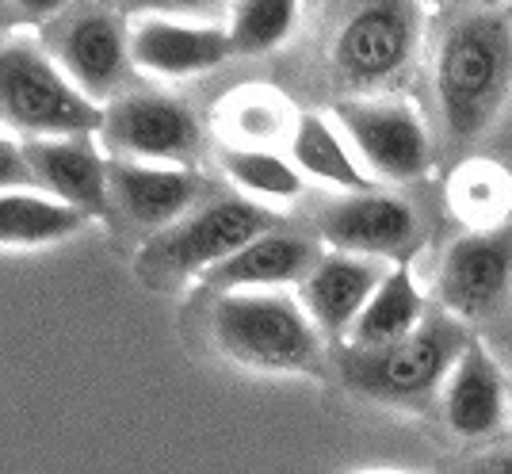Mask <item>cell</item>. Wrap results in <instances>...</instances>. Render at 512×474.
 Returning a JSON list of instances; mask_svg holds the SVG:
<instances>
[{
	"instance_id": "obj_1",
	"label": "cell",
	"mask_w": 512,
	"mask_h": 474,
	"mask_svg": "<svg viewBox=\"0 0 512 474\" xmlns=\"http://www.w3.org/2000/svg\"><path fill=\"white\" fill-rule=\"evenodd\" d=\"M436 119L451 150L482 142L512 100V4H455L432 31Z\"/></svg>"
},
{
	"instance_id": "obj_2",
	"label": "cell",
	"mask_w": 512,
	"mask_h": 474,
	"mask_svg": "<svg viewBox=\"0 0 512 474\" xmlns=\"http://www.w3.org/2000/svg\"><path fill=\"white\" fill-rule=\"evenodd\" d=\"M211 341L230 364L260 375H321L329 345L291 291L218 295Z\"/></svg>"
},
{
	"instance_id": "obj_3",
	"label": "cell",
	"mask_w": 512,
	"mask_h": 474,
	"mask_svg": "<svg viewBox=\"0 0 512 474\" xmlns=\"http://www.w3.org/2000/svg\"><path fill=\"white\" fill-rule=\"evenodd\" d=\"M104 108L92 104L81 88L62 73L35 35L0 39V130L20 134L23 142L39 138H77L100 134Z\"/></svg>"
},
{
	"instance_id": "obj_4",
	"label": "cell",
	"mask_w": 512,
	"mask_h": 474,
	"mask_svg": "<svg viewBox=\"0 0 512 474\" xmlns=\"http://www.w3.org/2000/svg\"><path fill=\"white\" fill-rule=\"evenodd\" d=\"M470 341L474 337H470L467 322L436 310V314H428L417 333H409L394 345L367 348V352L344 348L337 360L341 383L371 402L421 410L440 394L444 379L451 375L455 360L467 352Z\"/></svg>"
},
{
	"instance_id": "obj_5",
	"label": "cell",
	"mask_w": 512,
	"mask_h": 474,
	"mask_svg": "<svg viewBox=\"0 0 512 474\" xmlns=\"http://www.w3.org/2000/svg\"><path fill=\"white\" fill-rule=\"evenodd\" d=\"M425 39V8L371 0L344 12L329 46V69L348 96H390L413 73Z\"/></svg>"
},
{
	"instance_id": "obj_6",
	"label": "cell",
	"mask_w": 512,
	"mask_h": 474,
	"mask_svg": "<svg viewBox=\"0 0 512 474\" xmlns=\"http://www.w3.org/2000/svg\"><path fill=\"white\" fill-rule=\"evenodd\" d=\"M279 218L245 195H214L199 203L176 226L153 234L134 260L138 276L150 283H176L188 276H207L222 260L253 245L256 237L276 230Z\"/></svg>"
},
{
	"instance_id": "obj_7",
	"label": "cell",
	"mask_w": 512,
	"mask_h": 474,
	"mask_svg": "<svg viewBox=\"0 0 512 474\" xmlns=\"http://www.w3.org/2000/svg\"><path fill=\"white\" fill-rule=\"evenodd\" d=\"M333 123L367 176L417 184L436 173V138L425 115L402 96H344L333 104Z\"/></svg>"
},
{
	"instance_id": "obj_8",
	"label": "cell",
	"mask_w": 512,
	"mask_h": 474,
	"mask_svg": "<svg viewBox=\"0 0 512 474\" xmlns=\"http://www.w3.org/2000/svg\"><path fill=\"white\" fill-rule=\"evenodd\" d=\"M314 230L333 249L348 257L409 264L425 245V218L406 195L360 192V195H325L314 211Z\"/></svg>"
},
{
	"instance_id": "obj_9",
	"label": "cell",
	"mask_w": 512,
	"mask_h": 474,
	"mask_svg": "<svg viewBox=\"0 0 512 474\" xmlns=\"http://www.w3.org/2000/svg\"><path fill=\"white\" fill-rule=\"evenodd\" d=\"M100 150L119 161L192 169L203 146V127L195 111L165 92H123L104 108Z\"/></svg>"
},
{
	"instance_id": "obj_10",
	"label": "cell",
	"mask_w": 512,
	"mask_h": 474,
	"mask_svg": "<svg viewBox=\"0 0 512 474\" xmlns=\"http://www.w3.org/2000/svg\"><path fill=\"white\" fill-rule=\"evenodd\" d=\"M39 43L92 104L107 108L123 96L130 69V23L111 8H69L46 23Z\"/></svg>"
},
{
	"instance_id": "obj_11",
	"label": "cell",
	"mask_w": 512,
	"mask_h": 474,
	"mask_svg": "<svg viewBox=\"0 0 512 474\" xmlns=\"http://www.w3.org/2000/svg\"><path fill=\"white\" fill-rule=\"evenodd\" d=\"M512 295V222L501 230H467L436 264L440 310L459 322H486Z\"/></svg>"
},
{
	"instance_id": "obj_12",
	"label": "cell",
	"mask_w": 512,
	"mask_h": 474,
	"mask_svg": "<svg viewBox=\"0 0 512 474\" xmlns=\"http://www.w3.org/2000/svg\"><path fill=\"white\" fill-rule=\"evenodd\" d=\"M234 58L226 23H195L176 16L130 20V62L157 81H188L214 73Z\"/></svg>"
},
{
	"instance_id": "obj_13",
	"label": "cell",
	"mask_w": 512,
	"mask_h": 474,
	"mask_svg": "<svg viewBox=\"0 0 512 474\" xmlns=\"http://www.w3.org/2000/svg\"><path fill=\"white\" fill-rule=\"evenodd\" d=\"M107 192L119 215H127L134 226L161 234L184 215H192L199 203H207V180L195 169L107 157Z\"/></svg>"
},
{
	"instance_id": "obj_14",
	"label": "cell",
	"mask_w": 512,
	"mask_h": 474,
	"mask_svg": "<svg viewBox=\"0 0 512 474\" xmlns=\"http://www.w3.org/2000/svg\"><path fill=\"white\" fill-rule=\"evenodd\" d=\"M440 421L444 429L463 440V444H482L493 440L497 432L509 425V387L490 348L478 337L467 345V352L455 360L451 375L436 394Z\"/></svg>"
},
{
	"instance_id": "obj_15",
	"label": "cell",
	"mask_w": 512,
	"mask_h": 474,
	"mask_svg": "<svg viewBox=\"0 0 512 474\" xmlns=\"http://www.w3.org/2000/svg\"><path fill=\"white\" fill-rule=\"evenodd\" d=\"M23 157L31 165L35 188L54 195L65 207L81 211L88 222L115 211L111 192H107V157L100 153L92 134L23 142Z\"/></svg>"
},
{
	"instance_id": "obj_16",
	"label": "cell",
	"mask_w": 512,
	"mask_h": 474,
	"mask_svg": "<svg viewBox=\"0 0 512 474\" xmlns=\"http://www.w3.org/2000/svg\"><path fill=\"white\" fill-rule=\"evenodd\" d=\"M390 268L394 264L348 257V253H333V249L321 253L314 272L299 283V302L325 341H337V345L348 341L356 318L371 302V295L379 291V283L386 280Z\"/></svg>"
},
{
	"instance_id": "obj_17",
	"label": "cell",
	"mask_w": 512,
	"mask_h": 474,
	"mask_svg": "<svg viewBox=\"0 0 512 474\" xmlns=\"http://www.w3.org/2000/svg\"><path fill=\"white\" fill-rule=\"evenodd\" d=\"M321 237L299 234L276 226L264 237H256L253 245H245L241 253L222 260L214 272L203 276V283L218 295H237V291H287L299 287L314 264L321 260Z\"/></svg>"
},
{
	"instance_id": "obj_18",
	"label": "cell",
	"mask_w": 512,
	"mask_h": 474,
	"mask_svg": "<svg viewBox=\"0 0 512 474\" xmlns=\"http://www.w3.org/2000/svg\"><path fill=\"white\" fill-rule=\"evenodd\" d=\"M299 115L302 111H295L279 88L241 85L214 108V127L222 134V146L230 150L279 153V146H291Z\"/></svg>"
},
{
	"instance_id": "obj_19",
	"label": "cell",
	"mask_w": 512,
	"mask_h": 474,
	"mask_svg": "<svg viewBox=\"0 0 512 474\" xmlns=\"http://www.w3.org/2000/svg\"><path fill=\"white\" fill-rule=\"evenodd\" d=\"M291 165L302 173V180H321L329 184L337 195H360L371 192V176L356 161L352 146L344 142L341 127L333 123V115H321V111H302L295 138H291Z\"/></svg>"
},
{
	"instance_id": "obj_20",
	"label": "cell",
	"mask_w": 512,
	"mask_h": 474,
	"mask_svg": "<svg viewBox=\"0 0 512 474\" xmlns=\"http://www.w3.org/2000/svg\"><path fill=\"white\" fill-rule=\"evenodd\" d=\"M428 318V302L417 287L413 264H394L386 272V280L379 283V291L371 295V302L363 306V314L356 318L352 333L344 348L352 352H367V348H386L394 341H402L409 333H417Z\"/></svg>"
},
{
	"instance_id": "obj_21",
	"label": "cell",
	"mask_w": 512,
	"mask_h": 474,
	"mask_svg": "<svg viewBox=\"0 0 512 474\" xmlns=\"http://www.w3.org/2000/svg\"><path fill=\"white\" fill-rule=\"evenodd\" d=\"M88 218L39 188L0 192V249H43L81 234Z\"/></svg>"
},
{
	"instance_id": "obj_22",
	"label": "cell",
	"mask_w": 512,
	"mask_h": 474,
	"mask_svg": "<svg viewBox=\"0 0 512 474\" xmlns=\"http://www.w3.org/2000/svg\"><path fill=\"white\" fill-rule=\"evenodd\" d=\"M448 211L467 230H501L512 218V176L490 157H467L448 176Z\"/></svg>"
},
{
	"instance_id": "obj_23",
	"label": "cell",
	"mask_w": 512,
	"mask_h": 474,
	"mask_svg": "<svg viewBox=\"0 0 512 474\" xmlns=\"http://www.w3.org/2000/svg\"><path fill=\"white\" fill-rule=\"evenodd\" d=\"M218 161H222V173L230 176V184L241 188L253 203L256 199H299L302 188H306L299 169L279 153L222 146Z\"/></svg>"
},
{
	"instance_id": "obj_24",
	"label": "cell",
	"mask_w": 512,
	"mask_h": 474,
	"mask_svg": "<svg viewBox=\"0 0 512 474\" xmlns=\"http://www.w3.org/2000/svg\"><path fill=\"white\" fill-rule=\"evenodd\" d=\"M302 8L295 0H268V4H234L226 16V35L234 54H272L287 43L299 27Z\"/></svg>"
},
{
	"instance_id": "obj_25",
	"label": "cell",
	"mask_w": 512,
	"mask_h": 474,
	"mask_svg": "<svg viewBox=\"0 0 512 474\" xmlns=\"http://www.w3.org/2000/svg\"><path fill=\"white\" fill-rule=\"evenodd\" d=\"M23 188H35L31 165L23 157V142H12L0 130V192H23Z\"/></svg>"
},
{
	"instance_id": "obj_26",
	"label": "cell",
	"mask_w": 512,
	"mask_h": 474,
	"mask_svg": "<svg viewBox=\"0 0 512 474\" xmlns=\"http://www.w3.org/2000/svg\"><path fill=\"white\" fill-rule=\"evenodd\" d=\"M459 474H512V444L509 448H490V452L474 455Z\"/></svg>"
},
{
	"instance_id": "obj_27",
	"label": "cell",
	"mask_w": 512,
	"mask_h": 474,
	"mask_svg": "<svg viewBox=\"0 0 512 474\" xmlns=\"http://www.w3.org/2000/svg\"><path fill=\"white\" fill-rule=\"evenodd\" d=\"M23 20H27V12H23L20 4H0V35H4V39H8V31L20 27Z\"/></svg>"
},
{
	"instance_id": "obj_28",
	"label": "cell",
	"mask_w": 512,
	"mask_h": 474,
	"mask_svg": "<svg viewBox=\"0 0 512 474\" xmlns=\"http://www.w3.org/2000/svg\"><path fill=\"white\" fill-rule=\"evenodd\" d=\"M363 474H394V471H363Z\"/></svg>"
}]
</instances>
